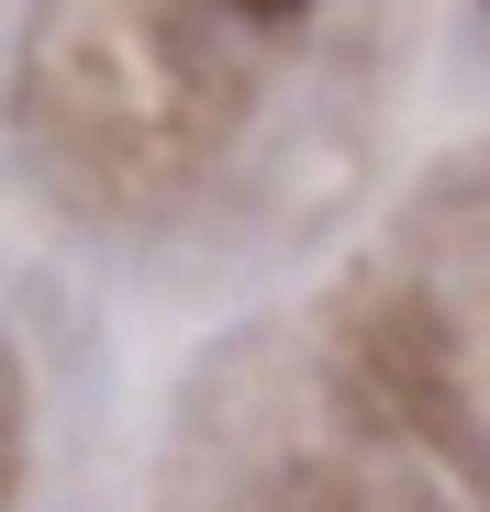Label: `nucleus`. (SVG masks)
<instances>
[{
  "label": "nucleus",
  "mask_w": 490,
  "mask_h": 512,
  "mask_svg": "<svg viewBox=\"0 0 490 512\" xmlns=\"http://www.w3.org/2000/svg\"><path fill=\"white\" fill-rule=\"evenodd\" d=\"M234 12H268V23H279V12H301V0H234Z\"/></svg>",
  "instance_id": "f257e3e1"
}]
</instances>
